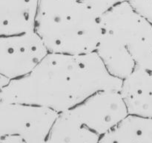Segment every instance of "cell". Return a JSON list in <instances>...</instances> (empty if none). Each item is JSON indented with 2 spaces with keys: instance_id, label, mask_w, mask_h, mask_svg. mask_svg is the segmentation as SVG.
I'll list each match as a JSON object with an SVG mask.
<instances>
[{
  "instance_id": "6da1fadb",
  "label": "cell",
  "mask_w": 152,
  "mask_h": 143,
  "mask_svg": "<svg viewBox=\"0 0 152 143\" xmlns=\"http://www.w3.org/2000/svg\"><path fill=\"white\" fill-rule=\"evenodd\" d=\"M122 82L108 72L96 52H49L30 74L1 89L0 101L39 106L59 114L98 92L120 90Z\"/></svg>"
},
{
  "instance_id": "7a4b0ae2",
  "label": "cell",
  "mask_w": 152,
  "mask_h": 143,
  "mask_svg": "<svg viewBox=\"0 0 152 143\" xmlns=\"http://www.w3.org/2000/svg\"><path fill=\"white\" fill-rule=\"evenodd\" d=\"M96 54L108 72L123 80L152 55V27L129 1L108 10L102 17Z\"/></svg>"
},
{
  "instance_id": "3957f363",
  "label": "cell",
  "mask_w": 152,
  "mask_h": 143,
  "mask_svg": "<svg viewBox=\"0 0 152 143\" xmlns=\"http://www.w3.org/2000/svg\"><path fill=\"white\" fill-rule=\"evenodd\" d=\"M102 17L63 0H39L36 32L50 53H94L100 37Z\"/></svg>"
},
{
  "instance_id": "277c9868",
  "label": "cell",
  "mask_w": 152,
  "mask_h": 143,
  "mask_svg": "<svg viewBox=\"0 0 152 143\" xmlns=\"http://www.w3.org/2000/svg\"><path fill=\"white\" fill-rule=\"evenodd\" d=\"M58 116L46 107L0 101V143H47Z\"/></svg>"
},
{
  "instance_id": "5b68a950",
  "label": "cell",
  "mask_w": 152,
  "mask_h": 143,
  "mask_svg": "<svg viewBox=\"0 0 152 143\" xmlns=\"http://www.w3.org/2000/svg\"><path fill=\"white\" fill-rule=\"evenodd\" d=\"M49 53L35 31L0 36V74L13 80L28 75Z\"/></svg>"
},
{
  "instance_id": "8992f818",
  "label": "cell",
  "mask_w": 152,
  "mask_h": 143,
  "mask_svg": "<svg viewBox=\"0 0 152 143\" xmlns=\"http://www.w3.org/2000/svg\"><path fill=\"white\" fill-rule=\"evenodd\" d=\"M120 92L129 115L152 119V60L138 64L123 79Z\"/></svg>"
},
{
  "instance_id": "52a82bcc",
  "label": "cell",
  "mask_w": 152,
  "mask_h": 143,
  "mask_svg": "<svg viewBox=\"0 0 152 143\" xmlns=\"http://www.w3.org/2000/svg\"><path fill=\"white\" fill-rule=\"evenodd\" d=\"M39 0H0V36L36 31Z\"/></svg>"
},
{
  "instance_id": "ba28073f",
  "label": "cell",
  "mask_w": 152,
  "mask_h": 143,
  "mask_svg": "<svg viewBox=\"0 0 152 143\" xmlns=\"http://www.w3.org/2000/svg\"><path fill=\"white\" fill-rule=\"evenodd\" d=\"M102 137L68 110L56 118L47 143H99Z\"/></svg>"
},
{
  "instance_id": "9c48e42d",
  "label": "cell",
  "mask_w": 152,
  "mask_h": 143,
  "mask_svg": "<svg viewBox=\"0 0 152 143\" xmlns=\"http://www.w3.org/2000/svg\"><path fill=\"white\" fill-rule=\"evenodd\" d=\"M71 4L85 7L93 10L100 16H103L108 10L120 3L129 0H64Z\"/></svg>"
},
{
  "instance_id": "30bf717a",
  "label": "cell",
  "mask_w": 152,
  "mask_h": 143,
  "mask_svg": "<svg viewBox=\"0 0 152 143\" xmlns=\"http://www.w3.org/2000/svg\"><path fill=\"white\" fill-rule=\"evenodd\" d=\"M129 1L152 27V0H129Z\"/></svg>"
},
{
  "instance_id": "8fae6325",
  "label": "cell",
  "mask_w": 152,
  "mask_h": 143,
  "mask_svg": "<svg viewBox=\"0 0 152 143\" xmlns=\"http://www.w3.org/2000/svg\"><path fill=\"white\" fill-rule=\"evenodd\" d=\"M151 60H152V55L151 56Z\"/></svg>"
}]
</instances>
